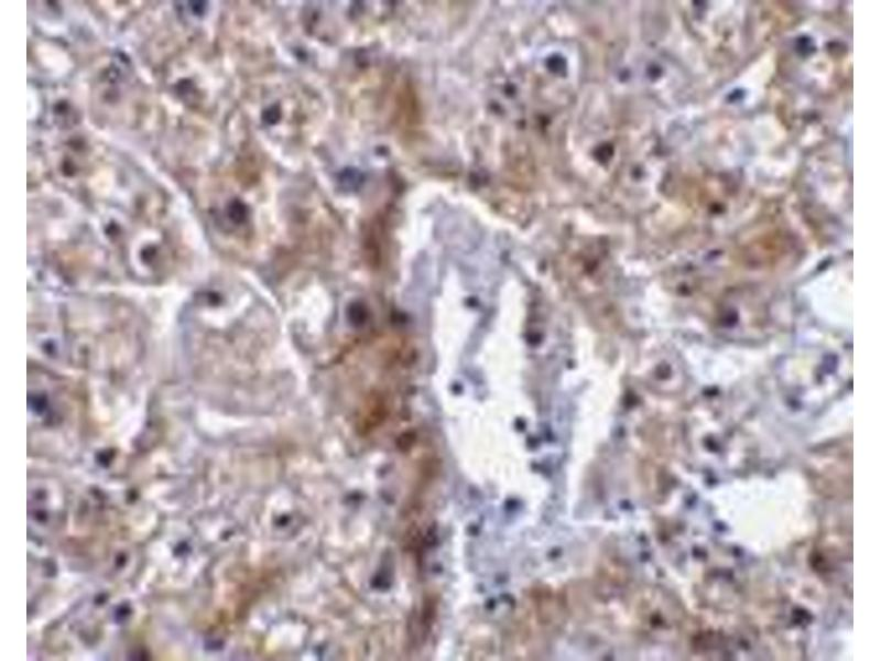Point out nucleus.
I'll return each instance as SVG.
<instances>
[{
	"label": "nucleus",
	"instance_id": "nucleus-1",
	"mask_svg": "<svg viewBox=\"0 0 881 661\" xmlns=\"http://www.w3.org/2000/svg\"><path fill=\"white\" fill-rule=\"evenodd\" d=\"M563 613L557 596L544 588L534 589L515 615L509 648L516 657H536L561 627Z\"/></svg>",
	"mask_w": 881,
	"mask_h": 661
}]
</instances>
